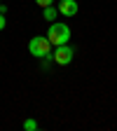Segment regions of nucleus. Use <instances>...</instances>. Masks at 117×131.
Returning a JSON list of instances; mask_svg holds the SVG:
<instances>
[{"label": "nucleus", "instance_id": "obj_7", "mask_svg": "<svg viewBox=\"0 0 117 131\" xmlns=\"http://www.w3.org/2000/svg\"><path fill=\"white\" fill-rule=\"evenodd\" d=\"M35 3H38L40 7H49V5H52V3H54V0H35Z\"/></svg>", "mask_w": 117, "mask_h": 131}, {"label": "nucleus", "instance_id": "obj_2", "mask_svg": "<svg viewBox=\"0 0 117 131\" xmlns=\"http://www.w3.org/2000/svg\"><path fill=\"white\" fill-rule=\"evenodd\" d=\"M28 52L35 59H47L49 54H52V42L47 40V35H35L28 42Z\"/></svg>", "mask_w": 117, "mask_h": 131}, {"label": "nucleus", "instance_id": "obj_4", "mask_svg": "<svg viewBox=\"0 0 117 131\" xmlns=\"http://www.w3.org/2000/svg\"><path fill=\"white\" fill-rule=\"evenodd\" d=\"M56 9H59V14H63V16H75L77 9H80V5L75 3V0H61Z\"/></svg>", "mask_w": 117, "mask_h": 131}, {"label": "nucleus", "instance_id": "obj_3", "mask_svg": "<svg viewBox=\"0 0 117 131\" xmlns=\"http://www.w3.org/2000/svg\"><path fill=\"white\" fill-rule=\"evenodd\" d=\"M75 59V49L66 42V45H59L56 49H54V54H52V61L56 63V66H68L70 61Z\"/></svg>", "mask_w": 117, "mask_h": 131}, {"label": "nucleus", "instance_id": "obj_6", "mask_svg": "<svg viewBox=\"0 0 117 131\" xmlns=\"http://www.w3.org/2000/svg\"><path fill=\"white\" fill-rule=\"evenodd\" d=\"M24 129H26V131H38V122H35V119H26V122H24Z\"/></svg>", "mask_w": 117, "mask_h": 131}, {"label": "nucleus", "instance_id": "obj_8", "mask_svg": "<svg viewBox=\"0 0 117 131\" xmlns=\"http://www.w3.org/2000/svg\"><path fill=\"white\" fill-rule=\"evenodd\" d=\"M5 24H7V21H5V16H3V14H0V30H3V28H5Z\"/></svg>", "mask_w": 117, "mask_h": 131}, {"label": "nucleus", "instance_id": "obj_5", "mask_svg": "<svg viewBox=\"0 0 117 131\" xmlns=\"http://www.w3.org/2000/svg\"><path fill=\"white\" fill-rule=\"evenodd\" d=\"M56 14H59V9H56L54 5L42 7V16H45V21H54V19H56Z\"/></svg>", "mask_w": 117, "mask_h": 131}, {"label": "nucleus", "instance_id": "obj_1", "mask_svg": "<svg viewBox=\"0 0 117 131\" xmlns=\"http://www.w3.org/2000/svg\"><path fill=\"white\" fill-rule=\"evenodd\" d=\"M47 40L52 42L54 47L66 45V42L70 40V28H68V24H61V21L52 24V26H49V30H47Z\"/></svg>", "mask_w": 117, "mask_h": 131}]
</instances>
